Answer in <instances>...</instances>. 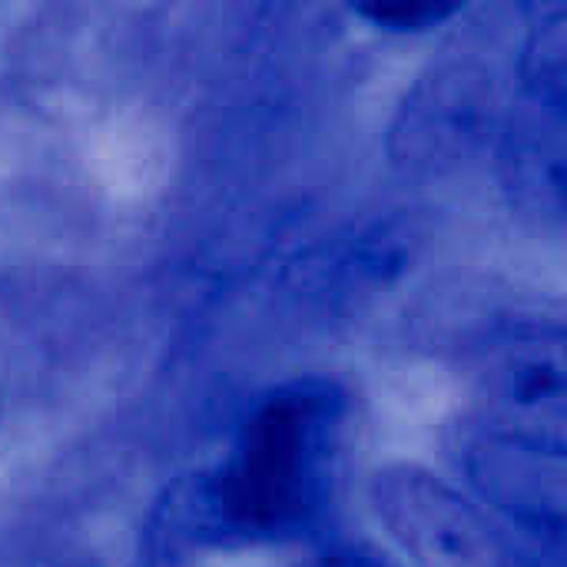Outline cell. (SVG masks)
<instances>
[{
	"label": "cell",
	"instance_id": "4",
	"mask_svg": "<svg viewBox=\"0 0 567 567\" xmlns=\"http://www.w3.org/2000/svg\"><path fill=\"white\" fill-rule=\"evenodd\" d=\"M465 3L458 0H365L352 3V13L375 30L385 33H429L452 17H458Z\"/></svg>",
	"mask_w": 567,
	"mask_h": 567
},
{
	"label": "cell",
	"instance_id": "2",
	"mask_svg": "<svg viewBox=\"0 0 567 567\" xmlns=\"http://www.w3.org/2000/svg\"><path fill=\"white\" fill-rule=\"evenodd\" d=\"M372 508L415 567H542L545 545L419 465L382 468Z\"/></svg>",
	"mask_w": 567,
	"mask_h": 567
},
{
	"label": "cell",
	"instance_id": "1",
	"mask_svg": "<svg viewBox=\"0 0 567 567\" xmlns=\"http://www.w3.org/2000/svg\"><path fill=\"white\" fill-rule=\"evenodd\" d=\"M349 399L332 379H292L252 402L219 462L163 508L173 538L193 545H272L326 512L342 458Z\"/></svg>",
	"mask_w": 567,
	"mask_h": 567
},
{
	"label": "cell",
	"instance_id": "3",
	"mask_svg": "<svg viewBox=\"0 0 567 567\" xmlns=\"http://www.w3.org/2000/svg\"><path fill=\"white\" fill-rule=\"evenodd\" d=\"M565 7H542L518 56V96L502 130V183L518 213L561 219L565 209Z\"/></svg>",
	"mask_w": 567,
	"mask_h": 567
}]
</instances>
